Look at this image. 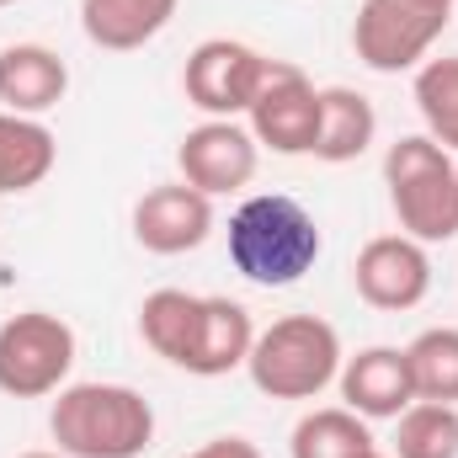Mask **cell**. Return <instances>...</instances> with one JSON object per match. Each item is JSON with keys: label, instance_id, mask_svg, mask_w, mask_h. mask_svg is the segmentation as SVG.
I'll return each instance as SVG.
<instances>
[{"label": "cell", "instance_id": "cell-18", "mask_svg": "<svg viewBox=\"0 0 458 458\" xmlns=\"http://www.w3.org/2000/svg\"><path fill=\"white\" fill-rule=\"evenodd\" d=\"M198 304H203V293H187V288H155L139 304V336L171 368H182V357H187L192 326H198Z\"/></svg>", "mask_w": 458, "mask_h": 458}, {"label": "cell", "instance_id": "cell-3", "mask_svg": "<svg viewBox=\"0 0 458 458\" xmlns=\"http://www.w3.org/2000/svg\"><path fill=\"white\" fill-rule=\"evenodd\" d=\"M384 187L400 234L421 245L458 240V160L427 133H405L384 155Z\"/></svg>", "mask_w": 458, "mask_h": 458}, {"label": "cell", "instance_id": "cell-23", "mask_svg": "<svg viewBox=\"0 0 458 458\" xmlns=\"http://www.w3.org/2000/svg\"><path fill=\"white\" fill-rule=\"evenodd\" d=\"M182 458H261V448L245 443V437H214V443H203V448H192Z\"/></svg>", "mask_w": 458, "mask_h": 458}, {"label": "cell", "instance_id": "cell-10", "mask_svg": "<svg viewBox=\"0 0 458 458\" xmlns=\"http://www.w3.org/2000/svg\"><path fill=\"white\" fill-rule=\"evenodd\" d=\"M256 160H261V144H256L250 128H240L234 117H208V123L187 128L182 144H176L182 182L198 187V192H208V198H225V192L250 187Z\"/></svg>", "mask_w": 458, "mask_h": 458}, {"label": "cell", "instance_id": "cell-7", "mask_svg": "<svg viewBox=\"0 0 458 458\" xmlns=\"http://www.w3.org/2000/svg\"><path fill=\"white\" fill-rule=\"evenodd\" d=\"M272 70H277V59H267L261 48L234 43V38H208L187 54L182 91L208 117H245L250 102L261 97V86L272 81Z\"/></svg>", "mask_w": 458, "mask_h": 458}, {"label": "cell", "instance_id": "cell-19", "mask_svg": "<svg viewBox=\"0 0 458 458\" xmlns=\"http://www.w3.org/2000/svg\"><path fill=\"white\" fill-rule=\"evenodd\" d=\"M368 448H378V443H373L368 421L346 405H326V411L299 416V427L288 437L293 458H362Z\"/></svg>", "mask_w": 458, "mask_h": 458}, {"label": "cell", "instance_id": "cell-2", "mask_svg": "<svg viewBox=\"0 0 458 458\" xmlns=\"http://www.w3.org/2000/svg\"><path fill=\"white\" fill-rule=\"evenodd\" d=\"M48 432L70 458H139L155 443V405L133 384H64Z\"/></svg>", "mask_w": 458, "mask_h": 458}, {"label": "cell", "instance_id": "cell-4", "mask_svg": "<svg viewBox=\"0 0 458 458\" xmlns=\"http://www.w3.org/2000/svg\"><path fill=\"white\" fill-rule=\"evenodd\" d=\"M342 336L320 315H283L256 331L245 373L267 400H315L342 373Z\"/></svg>", "mask_w": 458, "mask_h": 458}, {"label": "cell", "instance_id": "cell-27", "mask_svg": "<svg viewBox=\"0 0 458 458\" xmlns=\"http://www.w3.org/2000/svg\"><path fill=\"white\" fill-rule=\"evenodd\" d=\"M0 5H16V0H0Z\"/></svg>", "mask_w": 458, "mask_h": 458}, {"label": "cell", "instance_id": "cell-21", "mask_svg": "<svg viewBox=\"0 0 458 458\" xmlns=\"http://www.w3.org/2000/svg\"><path fill=\"white\" fill-rule=\"evenodd\" d=\"M416 113L427 123V139H437L448 155L458 149V54L427 59L416 70Z\"/></svg>", "mask_w": 458, "mask_h": 458}, {"label": "cell", "instance_id": "cell-1", "mask_svg": "<svg viewBox=\"0 0 458 458\" xmlns=\"http://www.w3.org/2000/svg\"><path fill=\"white\" fill-rule=\"evenodd\" d=\"M320 225L288 192H256L229 214V261L256 288H293L320 261Z\"/></svg>", "mask_w": 458, "mask_h": 458}, {"label": "cell", "instance_id": "cell-16", "mask_svg": "<svg viewBox=\"0 0 458 458\" xmlns=\"http://www.w3.org/2000/svg\"><path fill=\"white\" fill-rule=\"evenodd\" d=\"M54 160H59V139L43 117L0 113V192L5 198H21V192L43 187Z\"/></svg>", "mask_w": 458, "mask_h": 458}, {"label": "cell", "instance_id": "cell-25", "mask_svg": "<svg viewBox=\"0 0 458 458\" xmlns=\"http://www.w3.org/2000/svg\"><path fill=\"white\" fill-rule=\"evenodd\" d=\"M362 458H389V454H378V448H368V454H362Z\"/></svg>", "mask_w": 458, "mask_h": 458}, {"label": "cell", "instance_id": "cell-14", "mask_svg": "<svg viewBox=\"0 0 458 458\" xmlns=\"http://www.w3.org/2000/svg\"><path fill=\"white\" fill-rule=\"evenodd\" d=\"M70 91V64L43 48V43H11L0 48V102L5 113L43 117L48 107H59Z\"/></svg>", "mask_w": 458, "mask_h": 458}, {"label": "cell", "instance_id": "cell-6", "mask_svg": "<svg viewBox=\"0 0 458 458\" xmlns=\"http://www.w3.org/2000/svg\"><path fill=\"white\" fill-rule=\"evenodd\" d=\"M75 368V331L48 310H21L0 326V394L48 400Z\"/></svg>", "mask_w": 458, "mask_h": 458}, {"label": "cell", "instance_id": "cell-11", "mask_svg": "<svg viewBox=\"0 0 458 458\" xmlns=\"http://www.w3.org/2000/svg\"><path fill=\"white\" fill-rule=\"evenodd\" d=\"M208 234H214V198L198 192V187H187V182L149 187V192L133 203V240H139L149 256L198 250Z\"/></svg>", "mask_w": 458, "mask_h": 458}, {"label": "cell", "instance_id": "cell-12", "mask_svg": "<svg viewBox=\"0 0 458 458\" xmlns=\"http://www.w3.org/2000/svg\"><path fill=\"white\" fill-rule=\"evenodd\" d=\"M336 384H342L346 411H357L362 421H394L400 411L416 405V384H411L405 346H362L357 357L342 362Z\"/></svg>", "mask_w": 458, "mask_h": 458}, {"label": "cell", "instance_id": "cell-9", "mask_svg": "<svg viewBox=\"0 0 458 458\" xmlns=\"http://www.w3.org/2000/svg\"><path fill=\"white\" fill-rule=\"evenodd\" d=\"M250 139L272 155H315V139H320V91L315 81L277 59L272 81L261 86V97L250 102Z\"/></svg>", "mask_w": 458, "mask_h": 458}, {"label": "cell", "instance_id": "cell-13", "mask_svg": "<svg viewBox=\"0 0 458 458\" xmlns=\"http://www.w3.org/2000/svg\"><path fill=\"white\" fill-rule=\"evenodd\" d=\"M250 342H256L250 310L234 304V299L208 293V299L198 304V326H192V342H187V357H182V373L225 378V373H234V368H245Z\"/></svg>", "mask_w": 458, "mask_h": 458}, {"label": "cell", "instance_id": "cell-17", "mask_svg": "<svg viewBox=\"0 0 458 458\" xmlns=\"http://www.w3.org/2000/svg\"><path fill=\"white\" fill-rule=\"evenodd\" d=\"M378 133V113L362 91L352 86H326L320 91V139H315V160L326 165H346L357 155H368Z\"/></svg>", "mask_w": 458, "mask_h": 458}, {"label": "cell", "instance_id": "cell-24", "mask_svg": "<svg viewBox=\"0 0 458 458\" xmlns=\"http://www.w3.org/2000/svg\"><path fill=\"white\" fill-rule=\"evenodd\" d=\"M21 458H70V454H43V448H38V454H21Z\"/></svg>", "mask_w": 458, "mask_h": 458}, {"label": "cell", "instance_id": "cell-8", "mask_svg": "<svg viewBox=\"0 0 458 458\" xmlns=\"http://www.w3.org/2000/svg\"><path fill=\"white\" fill-rule=\"evenodd\" d=\"M352 283L362 304L384 315H405L432 293V256L411 234H373L352 261Z\"/></svg>", "mask_w": 458, "mask_h": 458}, {"label": "cell", "instance_id": "cell-20", "mask_svg": "<svg viewBox=\"0 0 458 458\" xmlns=\"http://www.w3.org/2000/svg\"><path fill=\"white\" fill-rule=\"evenodd\" d=\"M411 362V384L416 400H437V405H458V326H432L405 346Z\"/></svg>", "mask_w": 458, "mask_h": 458}, {"label": "cell", "instance_id": "cell-26", "mask_svg": "<svg viewBox=\"0 0 458 458\" xmlns=\"http://www.w3.org/2000/svg\"><path fill=\"white\" fill-rule=\"evenodd\" d=\"M432 5H443V11H454V0H432Z\"/></svg>", "mask_w": 458, "mask_h": 458}, {"label": "cell", "instance_id": "cell-15", "mask_svg": "<svg viewBox=\"0 0 458 458\" xmlns=\"http://www.w3.org/2000/svg\"><path fill=\"white\" fill-rule=\"evenodd\" d=\"M182 0H81V27L97 48L107 54H133L155 43Z\"/></svg>", "mask_w": 458, "mask_h": 458}, {"label": "cell", "instance_id": "cell-22", "mask_svg": "<svg viewBox=\"0 0 458 458\" xmlns=\"http://www.w3.org/2000/svg\"><path fill=\"white\" fill-rule=\"evenodd\" d=\"M394 458H458V405L416 400L394 416Z\"/></svg>", "mask_w": 458, "mask_h": 458}, {"label": "cell", "instance_id": "cell-5", "mask_svg": "<svg viewBox=\"0 0 458 458\" xmlns=\"http://www.w3.org/2000/svg\"><path fill=\"white\" fill-rule=\"evenodd\" d=\"M448 21H454V11H443L432 0H362L357 21H352V54L373 75L421 70Z\"/></svg>", "mask_w": 458, "mask_h": 458}]
</instances>
